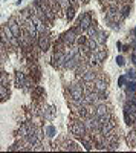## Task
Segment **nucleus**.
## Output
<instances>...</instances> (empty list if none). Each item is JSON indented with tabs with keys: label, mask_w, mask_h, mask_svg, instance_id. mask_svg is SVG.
I'll return each mask as SVG.
<instances>
[{
	"label": "nucleus",
	"mask_w": 136,
	"mask_h": 153,
	"mask_svg": "<svg viewBox=\"0 0 136 153\" xmlns=\"http://www.w3.org/2000/svg\"><path fill=\"white\" fill-rule=\"evenodd\" d=\"M0 84H3V86H9V78H8V74L5 72H0Z\"/></svg>",
	"instance_id": "5701e85b"
},
{
	"label": "nucleus",
	"mask_w": 136,
	"mask_h": 153,
	"mask_svg": "<svg viewBox=\"0 0 136 153\" xmlns=\"http://www.w3.org/2000/svg\"><path fill=\"white\" fill-rule=\"evenodd\" d=\"M127 144L130 147H136V130H132L127 135Z\"/></svg>",
	"instance_id": "a211bd4d"
},
{
	"label": "nucleus",
	"mask_w": 136,
	"mask_h": 153,
	"mask_svg": "<svg viewBox=\"0 0 136 153\" xmlns=\"http://www.w3.org/2000/svg\"><path fill=\"white\" fill-rule=\"evenodd\" d=\"M18 43L24 48H29L32 45V37L29 35V32L26 31V28L20 31V35H18Z\"/></svg>",
	"instance_id": "39448f33"
},
{
	"label": "nucleus",
	"mask_w": 136,
	"mask_h": 153,
	"mask_svg": "<svg viewBox=\"0 0 136 153\" xmlns=\"http://www.w3.org/2000/svg\"><path fill=\"white\" fill-rule=\"evenodd\" d=\"M64 149L66 150H77V146L73 144V143H66L64 144Z\"/></svg>",
	"instance_id": "c85d7f7f"
},
{
	"label": "nucleus",
	"mask_w": 136,
	"mask_h": 153,
	"mask_svg": "<svg viewBox=\"0 0 136 153\" xmlns=\"http://www.w3.org/2000/svg\"><path fill=\"white\" fill-rule=\"evenodd\" d=\"M93 40H96V43H98V45H104V43L107 42V34H106L104 31H98Z\"/></svg>",
	"instance_id": "4468645a"
},
{
	"label": "nucleus",
	"mask_w": 136,
	"mask_h": 153,
	"mask_svg": "<svg viewBox=\"0 0 136 153\" xmlns=\"http://www.w3.org/2000/svg\"><path fill=\"white\" fill-rule=\"evenodd\" d=\"M119 12H121L122 19H124V17H127V16H129V12H130V5H126V6L122 8V9H121Z\"/></svg>",
	"instance_id": "393cba45"
},
{
	"label": "nucleus",
	"mask_w": 136,
	"mask_h": 153,
	"mask_svg": "<svg viewBox=\"0 0 136 153\" xmlns=\"http://www.w3.org/2000/svg\"><path fill=\"white\" fill-rule=\"evenodd\" d=\"M37 3L40 5L41 11L44 12V16H46L47 22H52V20L55 19V11H54V8L49 6V2H47V0H37Z\"/></svg>",
	"instance_id": "f03ea898"
},
{
	"label": "nucleus",
	"mask_w": 136,
	"mask_h": 153,
	"mask_svg": "<svg viewBox=\"0 0 136 153\" xmlns=\"http://www.w3.org/2000/svg\"><path fill=\"white\" fill-rule=\"evenodd\" d=\"M80 76H81V78H83V81H84V83H90V81H93V80L96 78V75H95V72H93V71H92L90 68H89L87 71H86V72H83V74H81Z\"/></svg>",
	"instance_id": "f8f14e48"
},
{
	"label": "nucleus",
	"mask_w": 136,
	"mask_h": 153,
	"mask_svg": "<svg viewBox=\"0 0 136 153\" xmlns=\"http://www.w3.org/2000/svg\"><path fill=\"white\" fill-rule=\"evenodd\" d=\"M54 60H55V65L58 68L60 66H64L66 65V54H64V51H58V52H55Z\"/></svg>",
	"instance_id": "9d476101"
},
{
	"label": "nucleus",
	"mask_w": 136,
	"mask_h": 153,
	"mask_svg": "<svg viewBox=\"0 0 136 153\" xmlns=\"http://www.w3.org/2000/svg\"><path fill=\"white\" fill-rule=\"evenodd\" d=\"M132 61H133V65H136V51L132 52Z\"/></svg>",
	"instance_id": "7c9ffc66"
},
{
	"label": "nucleus",
	"mask_w": 136,
	"mask_h": 153,
	"mask_svg": "<svg viewBox=\"0 0 136 153\" xmlns=\"http://www.w3.org/2000/svg\"><path fill=\"white\" fill-rule=\"evenodd\" d=\"M126 80H127V76L126 75H121L119 78H118V86L119 87H124L126 86Z\"/></svg>",
	"instance_id": "bb28decb"
},
{
	"label": "nucleus",
	"mask_w": 136,
	"mask_h": 153,
	"mask_svg": "<svg viewBox=\"0 0 136 153\" xmlns=\"http://www.w3.org/2000/svg\"><path fill=\"white\" fill-rule=\"evenodd\" d=\"M107 58V51H95V52L90 55V58H89V61L92 63H95V65H100V63H103L104 60Z\"/></svg>",
	"instance_id": "423d86ee"
},
{
	"label": "nucleus",
	"mask_w": 136,
	"mask_h": 153,
	"mask_svg": "<svg viewBox=\"0 0 136 153\" xmlns=\"http://www.w3.org/2000/svg\"><path fill=\"white\" fill-rule=\"evenodd\" d=\"M132 48H133V51H136V38L132 42Z\"/></svg>",
	"instance_id": "473e14b6"
},
{
	"label": "nucleus",
	"mask_w": 136,
	"mask_h": 153,
	"mask_svg": "<svg viewBox=\"0 0 136 153\" xmlns=\"http://www.w3.org/2000/svg\"><path fill=\"white\" fill-rule=\"evenodd\" d=\"M116 65H118V66H124V65H126L124 57H121V55H119V57H116Z\"/></svg>",
	"instance_id": "c756f323"
},
{
	"label": "nucleus",
	"mask_w": 136,
	"mask_h": 153,
	"mask_svg": "<svg viewBox=\"0 0 136 153\" xmlns=\"http://www.w3.org/2000/svg\"><path fill=\"white\" fill-rule=\"evenodd\" d=\"M73 17H75V8H73V6L66 8V19L70 22V20H73Z\"/></svg>",
	"instance_id": "4be33fe9"
},
{
	"label": "nucleus",
	"mask_w": 136,
	"mask_h": 153,
	"mask_svg": "<svg viewBox=\"0 0 136 153\" xmlns=\"http://www.w3.org/2000/svg\"><path fill=\"white\" fill-rule=\"evenodd\" d=\"M77 37H78L77 29H70V31H67V32H64V34H63V42H64L66 45L72 46L73 43L77 42Z\"/></svg>",
	"instance_id": "1a4fd4ad"
},
{
	"label": "nucleus",
	"mask_w": 136,
	"mask_h": 153,
	"mask_svg": "<svg viewBox=\"0 0 136 153\" xmlns=\"http://www.w3.org/2000/svg\"><path fill=\"white\" fill-rule=\"evenodd\" d=\"M80 65V55H77V57H73V58H69L67 61H66V68H69V69H73V68H77Z\"/></svg>",
	"instance_id": "dca6fc26"
},
{
	"label": "nucleus",
	"mask_w": 136,
	"mask_h": 153,
	"mask_svg": "<svg viewBox=\"0 0 136 153\" xmlns=\"http://www.w3.org/2000/svg\"><path fill=\"white\" fill-rule=\"evenodd\" d=\"M8 28L11 29V32L14 34V37L18 40V35H20V31H21V28H20V23H18V20L17 19H9V22H8Z\"/></svg>",
	"instance_id": "0eeeda50"
},
{
	"label": "nucleus",
	"mask_w": 136,
	"mask_h": 153,
	"mask_svg": "<svg viewBox=\"0 0 136 153\" xmlns=\"http://www.w3.org/2000/svg\"><path fill=\"white\" fill-rule=\"evenodd\" d=\"M106 113H109V109H107L106 104H100L95 109V115H96V117H101V115H106Z\"/></svg>",
	"instance_id": "6ab92c4d"
},
{
	"label": "nucleus",
	"mask_w": 136,
	"mask_h": 153,
	"mask_svg": "<svg viewBox=\"0 0 136 153\" xmlns=\"http://www.w3.org/2000/svg\"><path fill=\"white\" fill-rule=\"evenodd\" d=\"M113 129H115V121H113V120H110V121L101 124V127H100V130H101V133H103L104 136H106L107 133H110Z\"/></svg>",
	"instance_id": "9b49d317"
},
{
	"label": "nucleus",
	"mask_w": 136,
	"mask_h": 153,
	"mask_svg": "<svg viewBox=\"0 0 136 153\" xmlns=\"http://www.w3.org/2000/svg\"><path fill=\"white\" fill-rule=\"evenodd\" d=\"M132 35H136V28H135V29L132 31Z\"/></svg>",
	"instance_id": "f704fd0d"
},
{
	"label": "nucleus",
	"mask_w": 136,
	"mask_h": 153,
	"mask_svg": "<svg viewBox=\"0 0 136 153\" xmlns=\"http://www.w3.org/2000/svg\"><path fill=\"white\" fill-rule=\"evenodd\" d=\"M9 98V91H8V87L3 86V84H0V101H6Z\"/></svg>",
	"instance_id": "f3484780"
},
{
	"label": "nucleus",
	"mask_w": 136,
	"mask_h": 153,
	"mask_svg": "<svg viewBox=\"0 0 136 153\" xmlns=\"http://www.w3.org/2000/svg\"><path fill=\"white\" fill-rule=\"evenodd\" d=\"M70 132H72V135H75V136L81 138V136L86 135L87 129H86L84 123H81V121H75V123H72V124H70Z\"/></svg>",
	"instance_id": "7ed1b4c3"
},
{
	"label": "nucleus",
	"mask_w": 136,
	"mask_h": 153,
	"mask_svg": "<svg viewBox=\"0 0 136 153\" xmlns=\"http://www.w3.org/2000/svg\"><path fill=\"white\" fill-rule=\"evenodd\" d=\"M124 110L130 112V113H136V104L133 103V101H129V103H126V106H124Z\"/></svg>",
	"instance_id": "412c9836"
},
{
	"label": "nucleus",
	"mask_w": 136,
	"mask_h": 153,
	"mask_svg": "<svg viewBox=\"0 0 136 153\" xmlns=\"http://www.w3.org/2000/svg\"><path fill=\"white\" fill-rule=\"evenodd\" d=\"M46 135H47L49 138H54V136H55V127H54V126H47V127H46Z\"/></svg>",
	"instance_id": "b1692460"
},
{
	"label": "nucleus",
	"mask_w": 136,
	"mask_h": 153,
	"mask_svg": "<svg viewBox=\"0 0 136 153\" xmlns=\"http://www.w3.org/2000/svg\"><path fill=\"white\" fill-rule=\"evenodd\" d=\"M124 118H126V123H127L129 126L135 124V113H130V112H126V110H124Z\"/></svg>",
	"instance_id": "aec40b11"
},
{
	"label": "nucleus",
	"mask_w": 136,
	"mask_h": 153,
	"mask_svg": "<svg viewBox=\"0 0 136 153\" xmlns=\"http://www.w3.org/2000/svg\"><path fill=\"white\" fill-rule=\"evenodd\" d=\"M55 2H58V3H60V6H61V8H64V9L70 6V3H69V0H55Z\"/></svg>",
	"instance_id": "cd10ccee"
},
{
	"label": "nucleus",
	"mask_w": 136,
	"mask_h": 153,
	"mask_svg": "<svg viewBox=\"0 0 136 153\" xmlns=\"http://www.w3.org/2000/svg\"><path fill=\"white\" fill-rule=\"evenodd\" d=\"M38 46H40V49L43 51V52H46V51L49 49V46H51V38H49V35L46 32H41L38 35Z\"/></svg>",
	"instance_id": "6e6552de"
},
{
	"label": "nucleus",
	"mask_w": 136,
	"mask_h": 153,
	"mask_svg": "<svg viewBox=\"0 0 136 153\" xmlns=\"http://www.w3.org/2000/svg\"><path fill=\"white\" fill-rule=\"evenodd\" d=\"M92 25H93V23H92L90 14H89V12H84V14H81V17H80L78 22H77V28H78L80 31H87Z\"/></svg>",
	"instance_id": "f257e3e1"
},
{
	"label": "nucleus",
	"mask_w": 136,
	"mask_h": 153,
	"mask_svg": "<svg viewBox=\"0 0 136 153\" xmlns=\"http://www.w3.org/2000/svg\"><path fill=\"white\" fill-rule=\"evenodd\" d=\"M126 76H127L129 80H136V71H135V69H130V71H127Z\"/></svg>",
	"instance_id": "a878e982"
},
{
	"label": "nucleus",
	"mask_w": 136,
	"mask_h": 153,
	"mask_svg": "<svg viewBox=\"0 0 136 153\" xmlns=\"http://www.w3.org/2000/svg\"><path fill=\"white\" fill-rule=\"evenodd\" d=\"M69 3H70V6H73V8H75V6L78 5V0H69Z\"/></svg>",
	"instance_id": "2f4dec72"
},
{
	"label": "nucleus",
	"mask_w": 136,
	"mask_h": 153,
	"mask_svg": "<svg viewBox=\"0 0 136 153\" xmlns=\"http://www.w3.org/2000/svg\"><path fill=\"white\" fill-rule=\"evenodd\" d=\"M132 101H133V103L136 104V95H133V98H132Z\"/></svg>",
	"instance_id": "72a5a7b5"
},
{
	"label": "nucleus",
	"mask_w": 136,
	"mask_h": 153,
	"mask_svg": "<svg viewBox=\"0 0 136 153\" xmlns=\"http://www.w3.org/2000/svg\"><path fill=\"white\" fill-rule=\"evenodd\" d=\"M16 84H17V87H24V86H26V78H24V74L20 72V71L16 72Z\"/></svg>",
	"instance_id": "ddd939ff"
},
{
	"label": "nucleus",
	"mask_w": 136,
	"mask_h": 153,
	"mask_svg": "<svg viewBox=\"0 0 136 153\" xmlns=\"http://www.w3.org/2000/svg\"><path fill=\"white\" fill-rule=\"evenodd\" d=\"M101 2H103V3H104V2H109V0H101Z\"/></svg>",
	"instance_id": "c9c22d12"
},
{
	"label": "nucleus",
	"mask_w": 136,
	"mask_h": 153,
	"mask_svg": "<svg viewBox=\"0 0 136 153\" xmlns=\"http://www.w3.org/2000/svg\"><path fill=\"white\" fill-rule=\"evenodd\" d=\"M69 94H70V98L72 101H83V87L80 84H72L70 89H69Z\"/></svg>",
	"instance_id": "20e7f679"
},
{
	"label": "nucleus",
	"mask_w": 136,
	"mask_h": 153,
	"mask_svg": "<svg viewBox=\"0 0 136 153\" xmlns=\"http://www.w3.org/2000/svg\"><path fill=\"white\" fill-rule=\"evenodd\" d=\"M126 94H127L129 97L136 95V81H130V83L126 84Z\"/></svg>",
	"instance_id": "2eb2a0df"
}]
</instances>
